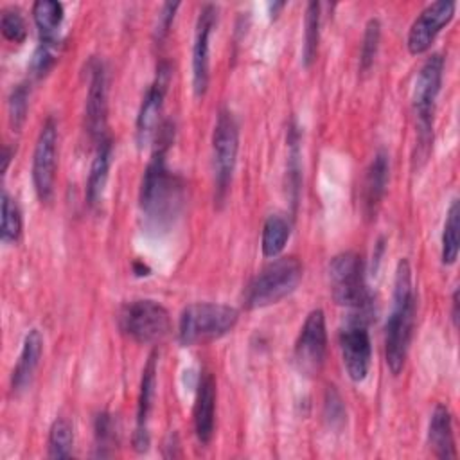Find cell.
Wrapping results in <instances>:
<instances>
[{"instance_id": "6da1fadb", "label": "cell", "mask_w": 460, "mask_h": 460, "mask_svg": "<svg viewBox=\"0 0 460 460\" xmlns=\"http://www.w3.org/2000/svg\"><path fill=\"white\" fill-rule=\"evenodd\" d=\"M158 142L155 153L144 171L140 183V210L149 223L162 226L171 223L183 203V180L167 167V149L172 142L171 122H165L158 129Z\"/></svg>"}, {"instance_id": "7a4b0ae2", "label": "cell", "mask_w": 460, "mask_h": 460, "mask_svg": "<svg viewBox=\"0 0 460 460\" xmlns=\"http://www.w3.org/2000/svg\"><path fill=\"white\" fill-rule=\"evenodd\" d=\"M415 304L411 266L406 259H401L395 268L392 311L385 325V358L394 376L402 370L406 361L415 322Z\"/></svg>"}, {"instance_id": "3957f363", "label": "cell", "mask_w": 460, "mask_h": 460, "mask_svg": "<svg viewBox=\"0 0 460 460\" xmlns=\"http://www.w3.org/2000/svg\"><path fill=\"white\" fill-rule=\"evenodd\" d=\"M239 320L235 307L216 302H194L183 307L178 320L181 345H203L228 334Z\"/></svg>"}, {"instance_id": "277c9868", "label": "cell", "mask_w": 460, "mask_h": 460, "mask_svg": "<svg viewBox=\"0 0 460 460\" xmlns=\"http://www.w3.org/2000/svg\"><path fill=\"white\" fill-rule=\"evenodd\" d=\"M302 277L304 266L296 257H275L248 284L244 305L248 309H259L277 304L298 288Z\"/></svg>"}, {"instance_id": "5b68a950", "label": "cell", "mask_w": 460, "mask_h": 460, "mask_svg": "<svg viewBox=\"0 0 460 460\" xmlns=\"http://www.w3.org/2000/svg\"><path fill=\"white\" fill-rule=\"evenodd\" d=\"M329 279L334 302L365 316L370 307V295L363 277L361 255L356 252L334 255L329 262Z\"/></svg>"}, {"instance_id": "8992f818", "label": "cell", "mask_w": 460, "mask_h": 460, "mask_svg": "<svg viewBox=\"0 0 460 460\" xmlns=\"http://www.w3.org/2000/svg\"><path fill=\"white\" fill-rule=\"evenodd\" d=\"M120 331L137 343H158L171 331L169 311L156 300L138 298L119 311Z\"/></svg>"}, {"instance_id": "52a82bcc", "label": "cell", "mask_w": 460, "mask_h": 460, "mask_svg": "<svg viewBox=\"0 0 460 460\" xmlns=\"http://www.w3.org/2000/svg\"><path fill=\"white\" fill-rule=\"evenodd\" d=\"M239 151V128L230 110L223 108L217 113L212 131V162H214V187L216 201L223 203L228 185L234 176Z\"/></svg>"}, {"instance_id": "ba28073f", "label": "cell", "mask_w": 460, "mask_h": 460, "mask_svg": "<svg viewBox=\"0 0 460 460\" xmlns=\"http://www.w3.org/2000/svg\"><path fill=\"white\" fill-rule=\"evenodd\" d=\"M442 74H444V58L442 54L435 52L422 63L415 79L411 101H413V111L417 115L420 146H429L431 142L433 111H435L437 97L440 93Z\"/></svg>"}, {"instance_id": "9c48e42d", "label": "cell", "mask_w": 460, "mask_h": 460, "mask_svg": "<svg viewBox=\"0 0 460 460\" xmlns=\"http://www.w3.org/2000/svg\"><path fill=\"white\" fill-rule=\"evenodd\" d=\"M58 165V126L49 117L38 135L32 155V183L41 203H50L54 198Z\"/></svg>"}, {"instance_id": "30bf717a", "label": "cell", "mask_w": 460, "mask_h": 460, "mask_svg": "<svg viewBox=\"0 0 460 460\" xmlns=\"http://www.w3.org/2000/svg\"><path fill=\"white\" fill-rule=\"evenodd\" d=\"M327 352V327L322 309H313L300 327L295 341V361L300 372L314 376L322 370Z\"/></svg>"}, {"instance_id": "8fae6325", "label": "cell", "mask_w": 460, "mask_h": 460, "mask_svg": "<svg viewBox=\"0 0 460 460\" xmlns=\"http://www.w3.org/2000/svg\"><path fill=\"white\" fill-rule=\"evenodd\" d=\"M340 350L347 376L354 383H361L372 363V343L363 316H354L340 332Z\"/></svg>"}, {"instance_id": "7c38bea8", "label": "cell", "mask_w": 460, "mask_h": 460, "mask_svg": "<svg viewBox=\"0 0 460 460\" xmlns=\"http://www.w3.org/2000/svg\"><path fill=\"white\" fill-rule=\"evenodd\" d=\"M455 9L456 4L453 0H437L426 5L410 25L406 38L408 50L415 56L426 52L431 47L437 34L453 20Z\"/></svg>"}, {"instance_id": "4fadbf2b", "label": "cell", "mask_w": 460, "mask_h": 460, "mask_svg": "<svg viewBox=\"0 0 460 460\" xmlns=\"http://www.w3.org/2000/svg\"><path fill=\"white\" fill-rule=\"evenodd\" d=\"M171 79L169 65H160L155 81L147 88L138 115H137V142L138 146H147L160 129V117L164 110V99L167 93V84Z\"/></svg>"}, {"instance_id": "5bb4252c", "label": "cell", "mask_w": 460, "mask_h": 460, "mask_svg": "<svg viewBox=\"0 0 460 460\" xmlns=\"http://www.w3.org/2000/svg\"><path fill=\"white\" fill-rule=\"evenodd\" d=\"M217 9L212 4L201 7L192 43V90L196 97L207 93L210 79V32L216 23Z\"/></svg>"}, {"instance_id": "9a60e30c", "label": "cell", "mask_w": 460, "mask_h": 460, "mask_svg": "<svg viewBox=\"0 0 460 460\" xmlns=\"http://www.w3.org/2000/svg\"><path fill=\"white\" fill-rule=\"evenodd\" d=\"M86 129L97 144L106 138L108 120V83L106 70L101 61H95L90 68V83L86 95Z\"/></svg>"}, {"instance_id": "2e32d148", "label": "cell", "mask_w": 460, "mask_h": 460, "mask_svg": "<svg viewBox=\"0 0 460 460\" xmlns=\"http://www.w3.org/2000/svg\"><path fill=\"white\" fill-rule=\"evenodd\" d=\"M192 420L198 442L207 446L212 440L216 428V381L210 372H201L199 376Z\"/></svg>"}, {"instance_id": "e0dca14e", "label": "cell", "mask_w": 460, "mask_h": 460, "mask_svg": "<svg viewBox=\"0 0 460 460\" xmlns=\"http://www.w3.org/2000/svg\"><path fill=\"white\" fill-rule=\"evenodd\" d=\"M155 386H156V352H153L147 358V363L142 370L138 404H137V428H135V435H133V446L137 451H146L149 446L147 422H149V413L153 408Z\"/></svg>"}, {"instance_id": "ac0fdd59", "label": "cell", "mask_w": 460, "mask_h": 460, "mask_svg": "<svg viewBox=\"0 0 460 460\" xmlns=\"http://www.w3.org/2000/svg\"><path fill=\"white\" fill-rule=\"evenodd\" d=\"M41 352H43V336L38 329H31L25 334L16 367L13 370V376H11L13 392H22L31 385L32 376H34V372L40 365Z\"/></svg>"}, {"instance_id": "d6986e66", "label": "cell", "mask_w": 460, "mask_h": 460, "mask_svg": "<svg viewBox=\"0 0 460 460\" xmlns=\"http://www.w3.org/2000/svg\"><path fill=\"white\" fill-rule=\"evenodd\" d=\"M428 444L437 458H456L451 411L444 404H437L428 426Z\"/></svg>"}, {"instance_id": "ffe728a7", "label": "cell", "mask_w": 460, "mask_h": 460, "mask_svg": "<svg viewBox=\"0 0 460 460\" xmlns=\"http://www.w3.org/2000/svg\"><path fill=\"white\" fill-rule=\"evenodd\" d=\"M388 172H390V160L386 151H377L367 169L365 183H363V201H365V210L368 216H372L381 203L385 190H386V181H388Z\"/></svg>"}, {"instance_id": "44dd1931", "label": "cell", "mask_w": 460, "mask_h": 460, "mask_svg": "<svg viewBox=\"0 0 460 460\" xmlns=\"http://www.w3.org/2000/svg\"><path fill=\"white\" fill-rule=\"evenodd\" d=\"M111 155H113V144L106 137L97 144V151L88 172V181H86V201L93 208L101 203L106 183H108V174H110V165H111Z\"/></svg>"}, {"instance_id": "7402d4cb", "label": "cell", "mask_w": 460, "mask_h": 460, "mask_svg": "<svg viewBox=\"0 0 460 460\" xmlns=\"http://www.w3.org/2000/svg\"><path fill=\"white\" fill-rule=\"evenodd\" d=\"M63 5L54 0H38L32 5V18L40 31V41L59 43V27L63 23Z\"/></svg>"}, {"instance_id": "603a6c76", "label": "cell", "mask_w": 460, "mask_h": 460, "mask_svg": "<svg viewBox=\"0 0 460 460\" xmlns=\"http://www.w3.org/2000/svg\"><path fill=\"white\" fill-rule=\"evenodd\" d=\"M291 235V225L284 216L273 214L264 221L262 235H261V248L264 257H279L284 250L288 239Z\"/></svg>"}, {"instance_id": "cb8c5ba5", "label": "cell", "mask_w": 460, "mask_h": 460, "mask_svg": "<svg viewBox=\"0 0 460 460\" xmlns=\"http://www.w3.org/2000/svg\"><path fill=\"white\" fill-rule=\"evenodd\" d=\"M320 43V4L309 2L305 9L304 20V45H302V63L304 66H311L316 59Z\"/></svg>"}, {"instance_id": "d4e9b609", "label": "cell", "mask_w": 460, "mask_h": 460, "mask_svg": "<svg viewBox=\"0 0 460 460\" xmlns=\"http://www.w3.org/2000/svg\"><path fill=\"white\" fill-rule=\"evenodd\" d=\"M458 221H460V207H458V199H453L447 208L444 230H442V262L447 266L455 264L458 257V246H460Z\"/></svg>"}, {"instance_id": "484cf974", "label": "cell", "mask_w": 460, "mask_h": 460, "mask_svg": "<svg viewBox=\"0 0 460 460\" xmlns=\"http://www.w3.org/2000/svg\"><path fill=\"white\" fill-rule=\"evenodd\" d=\"M49 456L50 458H68L72 456V447H74V429L68 419L58 417L50 429H49Z\"/></svg>"}, {"instance_id": "4316f807", "label": "cell", "mask_w": 460, "mask_h": 460, "mask_svg": "<svg viewBox=\"0 0 460 460\" xmlns=\"http://www.w3.org/2000/svg\"><path fill=\"white\" fill-rule=\"evenodd\" d=\"M22 210L18 203L5 192L2 190V225H0V234L4 243H18L22 237Z\"/></svg>"}, {"instance_id": "83f0119b", "label": "cell", "mask_w": 460, "mask_h": 460, "mask_svg": "<svg viewBox=\"0 0 460 460\" xmlns=\"http://www.w3.org/2000/svg\"><path fill=\"white\" fill-rule=\"evenodd\" d=\"M379 41H381V23L377 18H370L363 32V43H361V54H359L361 72H368L370 66L374 65L379 50Z\"/></svg>"}, {"instance_id": "f1b7e54d", "label": "cell", "mask_w": 460, "mask_h": 460, "mask_svg": "<svg viewBox=\"0 0 460 460\" xmlns=\"http://www.w3.org/2000/svg\"><path fill=\"white\" fill-rule=\"evenodd\" d=\"M0 29L5 40L13 43H23L27 38V25L18 9H4L2 11V20H0Z\"/></svg>"}, {"instance_id": "f546056e", "label": "cell", "mask_w": 460, "mask_h": 460, "mask_svg": "<svg viewBox=\"0 0 460 460\" xmlns=\"http://www.w3.org/2000/svg\"><path fill=\"white\" fill-rule=\"evenodd\" d=\"M27 108H29V84L22 83L11 92V97H9V119L14 129H18L23 124Z\"/></svg>"}, {"instance_id": "4dcf8cb0", "label": "cell", "mask_w": 460, "mask_h": 460, "mask_svg": "<svg viewBox=\"0 0 460 460\" xmlns=\"http://www.w3.org/2000/svg\"><path fill=\"white\" fill-rule=\"evenodd\" d=\"M58 45L59 43H45L40 41V45L36 47L32 59H31V72L36 77H43L54 65L56 56H58Z\"/></svg>"}, {"instance_id": "1f68e13d", "label": "cell", "mask_w": 460, "mask_h": 460, "mask_svg": "<svg viewBox=\"0 0 460 460\" xmlns=\"http://www.w3.org/2000/svg\"><path fill=\"white\" fill-rule=\"evenodd\" d=\"M180 7V2H165L158 13V20H156V25H155V38L158 41H162L171 25H172V20H174V14H176V9Z\"/></svg>"}, {"instance_id": "d6a6232c", "label": "cell", "mask_w": 460, "mask_h": 460, "mask_svg": "<svg viewBox=\"0 0 460 460\" xmlns=\"http://www.w3.org/2000/svg\"><path fill=\"white\" fill-rule=\"evenodd\" d=\"M325 417L331 420V424H341L345 419L343 401L332 386H329L325 394Z\"/></svg>"}, {"instance_id": "836d02e7", "label": "cell", "mask_w": 460, "mask_h": 460, "mask_svg": "<svg viewBox=\"0 0 460 460\" xmlns=\"http://www.w3.org/2000/svg\"><path fill=\"white\" fill-rule=\"evenodd\" d=\"M111 419L106 413H101L95 420V435H97V442L99 447H106V444L111 440L113 433H111Z\"/></svg>"}, {"instance_id": "e575fe53", "label": "cell", "mask_w": 460, "mask_h": 460, "mask_svg": "<svg viewBox=\"0 0 460 460\" xmlns=\"http://www.w3.org/2000/svg\"><path fill=\"white\" fill-rule=\"evenodd\" d=\"M451 304H453V309H451V318H453V323L455 327L458 325V289L453 291V298H451Z\"/></svg>"}, {"instance_id": "d590c367", "label": "cell", "mask_w": 460, "mask_h": 460, "mask_svg": "<svg viewBox=\"0 0 460 460\" xmlns=\"http://www.w3.org/2000/svg\"><path fill=\"white\" fill-rule=\"evenodd\" d=\"M11 156H13V151H11V147H4V153H2V172H5L7 171V167H9V162H11Z\"/></svg>"}]
</instances>
